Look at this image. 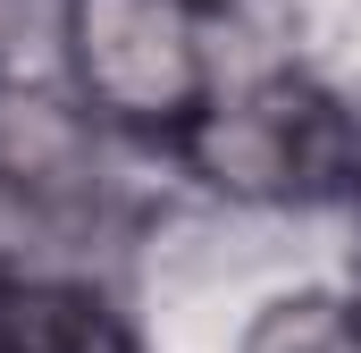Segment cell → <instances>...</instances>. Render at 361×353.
Here are the masks:
<instances>
[{"instance_id": "2", "label": "cell", "mask_w": 361, "mask_h": 353, "mask_svg": "<svg viewBox=\"0 0 361 353\" xmlns=\"http://www.w3.org/2000/svg\"><path fill=\"white\" fill-rule=\"evenodd\" d=\"M185 160L227 202H311L345 176V109L302 76H261L193 118Z\"/></svg>"}, {"instance_id": "5", "label": "cell", "mask_w": 361, "mask_h": 353, "mask_svg": "<svg viewBox=\"0 0 361 353\" xmlns=\"http://www.w3.org/2000/svg\"><path fill=\"white\" fill-rule=\"evenodd\" d=\"M345 176L361 185V118H345Z\"/></svg>"}, {"instance_id": "3", "label": "cell", "mask_w": 361, "mask_h": 353, "mask_svg": "<svg viewBox=\"0 0 361 353\" xmlns=\"http://www.w3.org/2000/svg\"><path fill=\"white\" fill-rule=\"evenodd\" d=\"M0 353H135V337L118 328V311L92 286L17 277L0 286Z\"/></svg>"}, {"instance_id": "4", "label": "cell", "mask_w": 361, "mask_h": 353, "mask_svg": "<svg viewBox=\"0 0 361 353\" xmlns=\"http://www.w3.org/2000/svg\"><path fill=\"white\" fill-rule=\"evenodd\" d=\"M244 353H361V303L345 294H286L252 320Z\"/></svg>"}, {"instance_id": "1", "label": "cell", "mask_w": 361, "mask_h": 353, "mask_svg": "<svg viewBox=\"0 0 361 353\" xmlns=\"http://www.w3.org/2000/svg\"><path fill=\"white\" fill-rule=\"evenodd\" d=\"M59 34H68V68L92 118L185 143L193 118L210 109L202 0H68Z\"/></svg>"}]
</instances>
